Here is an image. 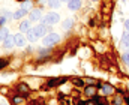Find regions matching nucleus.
Segmentation results:
<instances>
[{
  "label": "nucleus",
  "instance_id": "obj_1",
  "mask_svg": "<svg viewBox=\"0 0 129 105\" xmlns=\"http://www.w3.org/2000/svg\"><path fill=\"white\" fill-rule=\"evenodd\" d=\"M59 20H60L59 14H56V12H48L41 21H42V24H45V26H53V24H57Z\"/></svg>",
  "mask_w": 129,
  "mask_h": 105
},
{
  "label": "nucleus",
  "instance_id": "obj_2",
  "mask_svg": "<svg viewBox=\"0 0 129 105\" xmlns=\"http://www.w3.org/2000/svg\"><path fill=\"white\" fill-rule=\"evenodd\" d=\"M60 41V36L57 35V33H48V35L44 38V41H42V44L45 45V47H51V45H54V44H57Z\"/></svg>",
  "mask_w": 129,
  "mask_h": 105
},
{
  "label": "nucleus",
  "instance_id": "obj_3",
  "mask_svg": "<svg viewBox=\"0 0 129 105\" xmlns=\"http://www.w3.org/2000/svg\"><path fill=\"white\" fill-rule=\"evenodd\" d=\"M29 17H30L32 21H41L42 20V11L41 9H32L30 14H29Z\"/></svg>",
  "mask_w": 129,
  "mask_h": 105
},
{
  "label": "nucleus",
  "instance_id": "obj_4",
  "mask_svg": "<svg viewBox=\"0 0 129 105\" xmlns=\"http://www.w3.org/2000/svg\"><path fill=\"white\" fill-rule=\"evenodd\" d=\"M14 45H15V38H14L12 35H8L6 36V39L3 41V47L8 48V50H11Z\"/></svg>",
  "mask_w": 129,
  "mask_h": 105
},
{
  "label": "nucleus",
  "instance_id": "obj_5",
  "mask_svg": "<svg viewBox=\"0 0 129 105\" xmlns=\"http://www.w3.org/2000/svg\"><path fill=\"white\" fill-rule=\"evenodd\" d=\"M33 29H35V32L38 33L39 38L44 36L47 32H48V26H45V24H39V26H36V27H33Z\"/></svg>",
  "mask_w": 129,
  "mask_h": 105
},
{
  "label": "nucleus",
  "instance_id": "obj_6",
  "mask_svg": "<svg viewBox=\"0 0 129 105\" xmlns=\"http://www.w3.org/2000/svg\"><path fill=\"white\" fill-rule=\"evenodd\" d=\"M14 38H15V45L17 47H24L26 45V38H24L23 33H17Z\"/></svg>",
  "mask_w": 129,
  "mask_h": 105
},
{
  "label": "nucleus",
  "instance_id": "obj_7",
  "mask_svg": "<svg viewBox=\"0 0 129 105\" xmlns=\"http://www.w3.org/2000/svg\"><path fill=\"white\" fill-rule=\"evenodd\" d=\"M113 92H114L113 86H110V84H102V86H101V93H102L104 96H107V95H111Z\"/></svg>",
  "mask_w": 129,
  "mask_h": 105
},
{
  "label": "nucleus",
  "instance_id": "obj_8",
  "mask_svg": "<svg viewBox=\"0 0 129 105\" xmlns=\"http://www.w3.org/2000/svg\"><path fill=\"white\" fill-rule=\"evenodd\" d=\"M80 6H81V0H69L68 2V8L71 11H77Z\"/></svg>",
  "mask_w": 129,
  "mask_h": 105
},
{
  "label": "nucleus",
  "instance_id": "obj_9",
  "mask_svg": "<svg viewBox=\"0 0 129 105\" xmlns=\"http://www.w3.org/2000/svg\"><path fill=\"white\" fill-rule=\"evenodd\" d=\"M27 12H29V11H27V9H24V8H21V9L15 11V14H14V20H20V18H23Z\"/></svg>",
  "mask_w": 129,
  "mask_h": 105
},
{
  "label": "nucleus",
  "instance_id": "obj_10",
  "mask_svg": "<svg viewBox=\"0 0 129 105\" xmlns=\"http://www.w3.org/2000/svg\"><path fill=\"white\" fill-rule=\"evenodd\" d=\"M64 81H66V78H57V80H50V81H48V86H50V87H54V86L63 84Z\"/></svg>",
  "mask_w": 129,
  "mask_h": 105
},
{
  "label": "nucleus",
  "instance_id": "obj_11",
  "mask_svg": "<svg viewBox=\"0 0 129 105\" xmlns=\"http://www.w3.org/2000/svg\"><path fill=\"white\" fill-rule=\"evenodd\" d=\"M38 38H39V36H38V33L35 32V29H30V30L27 32V39H29L30 42H35Z\"/></svg>",
  "mask_w": 129,
  "mask_h": 105
},
{
  "label": "nucleus",
  "instance_id": "obj_12",
  "mask_svg": "<svg viewBox=\"0 0 129 105\" xmlns=\"http://www.w3.org/2000/svg\"><path fill=\"white\" fill-rule=\"evenodd\" d=\"M29 30H30V21L26 20L20 24V32H29Z\"/></svg>",
  "mask_w": 129,
  "mask_h": 105
},
{
  "label": "nucleus",
  "instance_id": "obj_13",
  "mask_svg": "<svg viewBox=\"0 0 129 105\" xmlns=\"http://www.w3.org/2000/svg\"><path fill=\"white\" fill-rule=\"evenodd\" d=\"M84 93L92 98V96H95V93H96V87H95V86H87L86 90H84Z\"/></svg>",
  "mask_w": 129,
  "mask_h": 105
},
{
  "label": "nucleus",
  "instance_id": "obj_14",
  "mask_svg": "<svg viewBox=\"0 0 129 105\" xmlns=\"http://www.w3.org/2000/svg\"><path fill=\"white\" fill-rule=\"evenodd\" d=\"M122 47L123 48H129V32H126L123 38H122Z\"/></svg>",
  "mask_w": 129,
  "mask_h": 105
},
{
  "label": "nucleus",
  "instance_id": "obj_15",
  "mask_svg": "<svg viewBox=\"0 0 129 105\" xmlns=\"http://www.w3.org/2000/svg\"><path fill=\"white\" fill-rule=\"evenodd\" d=\"M60 0H48V6L50 8H53V9H57V8H60Z\"/></svg>",
  "mask_w": 129,
  "mask_h": 105
},
{
  "label": "nucleus",
  "instance_id": "obj_16",
  "mask_svg": "<svg viewBox=\"0 0 129 105\" xmlns=\"http://www.w3.org/2000/svg\"><path fill=\"white\" fill-rule=\"evenodd\" d=\"M93 101L96 102V105H108V102L105 101V98H101V96H95Z\"/></svg>",
  "mask_w": 129,
  "mask_h": 105
},
{
  "label": "nucleus",
  "instance_id": "obj_17",
  "mask_svg": "<svg viewBox=\"0 0 129 105\" xmlns=\"http://www.w3.org/2000/svg\"><path fill=\"white\" fill-rule=\"evenodd\" d=\"M72 24H74L72 18H68V20H64V21H63V29H64V30H69V29L72 27Z\"/></svg>",
  "mask_w": 129,
  "mask_h": 105
},
{
  "label": "nucleus",
  "instance_id": "obj_18",
  "mask_svg": "<svg viewBox=\"0 0 129 105\" xmlns=\"http://www.w3.org/2000/svg\"><path fill=\"white\" fill-rule=\"evenodd\" d=\"M23 8H24V9H27V11H32L33 2H32V0H24V2H23Z\"/></svg>",
  "mask_w": 129,
  "mask_h": 105
},
{
  "label": "nucleus",
  "instance_id": "obj_19",
  "mask_svg": "<svg viewBox=\"0 0 129 105\" xmlns=\"http://www.w3.org/2000/svg\"><path fill=\"white\" fill-rule=\"evenodd\" d=\"M72 83H74L77 87H83V86H84V80H81V78H72Z\"/></svg>",
  "mask_w": 129,
  "mask_h": 105
},
{
  "label": "nucleus",
  "instance_id": "obj_20",
  "mask_svg": "<svg viewBox=\"0 0 129 105\" xmlns=\"http://www.w3.org/2000/svg\"><path fill=\"white\" fill-rule=\"evenodd\" d=\"M8 35H9V32H8L6 29H0V41H2V42L6 39V36Z\"/></svg>",
  "mask_w": 129,
  "mask_h": 105
},
{
  "label": "nucleus",
  "instance_id": "obj_21",
  "mask_svg": "<svg viewBox=\"0 0 129 105\" xmlns=\"http://www.w3.org/2000/svg\"><path fill=\"white\" fill-rule=\"evenodd\" d=\"M23 102H24V98H23V96H15V98H14V104L20 105V104H23Z\"/></svg>",
  "mask_w": 129,
  "mask_h": 105
},
{
  "label": "nucleus",
  "instance_id": "obj_22",
  "mask_svg": "<svg viewBox=\"0 0 129 105\" xmlns=\"http://www.w3.org/2000/svg\"><path fill=\"white\" fill-rule=\"evenodd\" d=\"M122 102H123V101H122V98H120V96H117V98H114V101H113V105H123Z\"/></svg>",
  "mask_w": 129,
  "mask_h": 105
},
{
  "label": "nucleus",
  "instance_id": "obj_23",
  "mask_svg": "<svg viewBox=\"0 0 129 105\" xmlns=\"http://www.w3.org/2000/svg\"><path fill=\"white\" fill-rule=\"evenodd\" d=\"M123 60H125V63L129 65V51H126V53L123 54Z\"/></svg>",
  "mask_w": 129,
  "mask_h": 105
},
{
  "label": "nucleus",
  "instance_id": "obj_24",
  "mask_svg": "<svg viewBox=\"0 0 129 105\" xmlns=\"http://www.w3.org/2000/svg\"><path fill=\"white\" fill-rule=\"evenodd\" d=\"M3 15H5L6 18H14V14H11V12H8V11H3Z\"/></svg>",
  "mask_w": 129,
  "mask_h": 105
},
{
  "label": "nucleus",
  "instance_id": "obj_25",
  "mask_svg": "<svg viewBox=\"0 0 129 105\" xmlns=\"http://www.w3.org/2000/svg\"><path fill=\"white\" fill-rule=\"evenodd\" d=\"M6 65H8V60H5V59H0V69H2V68H5Z\"/></svg>",
  "mask_w": 129,
  "mask_h": 105
},
{
  "label": "nucleus",
  "instance_id": "obj_26",
  "mask_svg": "<svg viewBox=\"0 0 129 105\" xmlns=\"http://www.w3.org/2000/svg\"><path fill=\"white\" fill-rule=\"evenodd\" d=\"M6 20H8V18H6L5 15H3V17H0V26H3V24L6 23Z\"/></svg>",
  "mask_w": 129,
  "mask_h": 105
},
{
  "label": "nucleus",
  "instance_id": "obj_27",
  "mask_svg": "<svg viewBox=\"0 0 129 105\" xmlns=\"http://www.w3.org/2000/svg\"><path fill=\"white\" fill-rule=\"evenodd\" d=\"M83 105H96V102L95 101H87V102H84Z\"/></svg>",
  "mask_w": 129,
  "mask_h": 105
},
{
  "label": "nucleus",
  "instance_id": "obj_28",
  "mask_svg": "<svg viewBox=\"0 0 129 105\" xmlns=\"http://www.w3.org/2000/svg\"><path fill=\"white\" fill-rule=\"evenodd\" d=\"M125 26H126V30L129 32V18L126 20V21H125Z\"/></svg>",
  "mask_w": 129,
  "mask_h": 105
},
{
  "label": "nucleus",
  "instance_id": "obj_29",
  "mask_svg": "<svg viewBox=\"0 0 129 105\" xmlns=\"http://www.w3.org/2000/svg\"><path fill=\"white\" fill-rule=\"evenodd\" d=\"M125 101H126V104L129 105V95H128V96H125Z\"/></svg>",
  "mask_w": 129,
  "mask_h": 105
},
{
  "label": "nucleus",
  "instance_id": "obj_30",
  "mask_svg": "<svg viewBox=\"0 0 129 105\" xmlns=\"http://www.w3.org/2000/svg\"><path fill=\"white\" fill-rule=\"evenodd\" d=\"M60 2H66V3H68V2H69V0H60Z\"/></svg>",
  "mask_w": 129,
  "mask_h": 105
},
{
  "label": "nucleus",
  "instance_id": "obj_31",
  "mask_svg": "<svg viewBox=\"0 0 129 105\" xmlns=\"http://www.w3.org/2000/svg\"><path fill=\"white\" fill-rule=\"evenodd\" d=\"M17 2H21V3H23V2H24V0H17Z\"/></svg>",
  "mask_w": 129,
  "mask_h": 105
},
{
  "label": "nucleus",
  "instance_id": "obj_32",
  "mask_svg": "<svg viewBox=\"0 0 129 105\" xmlns=\"http://www.w3.org/2000/svg\"><path fill=\"white\" fill-rule=\"evenodd\" d=\"M35 105H44V104H35Z\"/></svg>",
  "mask_w": 129,
  "mask_h": 105
},
{
  "label": "nucleus",
  "instance_id": "obj_33",
  "mask_svg": "<svg viewBox=\"0 0 129 105\" xmlns=\"http://www.w3.org/2000/svg\"><path fill=\"white\" fill-rule=\"evenodd\" d=\"M92 2H98V0H92Z\"/></svg>",
  "mask_w": 129,
  "mask_h": 105
},
{
  "label": "nucleus",
  "instance_id": "obj_34",
  "mask_svg": "<svg viewBox=\"0 0 129 105\" xmlns=\"http://www.w3.org/2000/svg\"><path fill=\"white\" fill-rule=\"evenodd\" d=\"M2 105H6V104H2Z\"/></svg>",
  "mask_w": 129,
  "mask_h": 105
}]
</instances>
